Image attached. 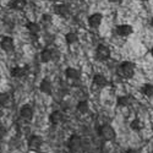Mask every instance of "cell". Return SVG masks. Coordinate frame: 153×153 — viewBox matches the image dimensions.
<instances>
[{
    "label": "cell",
    "instance_id": "obj_1",
    "mask_svg": "<svg viewBox=\"0 0 153 153\" xmlns=\"http://www.w3.org/2000/svg\"><path fill=\"white\" fill-rule=\"evenodd\" d=\"M117 74L121 79H126V80L131 79L135 75V64L131 62V61L121 62L119 65V68H118V70H117Z\"/></svg>",
    "mask_w": 153,
    "mask_h": 153
},
{
    "label": "cell",
    "instance_id": "obj_2",
    "mask_svg": "<svg viewBox=\"0 0 153 153\" xmlns=\"http://www.w3.org/2000/svg\"><path fill=\"white\" fill-rule=\"evenodd\" d=\"M98 136L103 140V141H113L117 136V132L114 130V127L109 124H103L98 127Z\"/></svg>",
    "mask_w": 153,
    "mask_h": 153
},
{
    "label": "cell",
    "instance_id": "obj_3",
    "mask_svg": "<svg viewBox=\"0 0 153 153\" xmlns=\"http://www.w3.org/2000/svg\"><path fill=\"white\" fill-rule=\"evenodd\" d=\"M69 151L71 153H79L83 149V141H82V138L81 136L79 135H71L68 140V143H66Z\"/></svg>",
    "mask_w": 153,
    "mask_h": 153
},
{
    "label": "cell",
    "instance_id": "obj_4",
    "mask_svg": "<svg viewBox=\"0 0 153 153\" xmlns=\"http://www.w3.org/2000/svg\"><path fill=\"white\" fill-rule=\"evenodd\" d=\"M109 58H110V49L104 44H99L96 49V59L98 61H105Z\"/></svg>",
    "mask_w": 153,
    "mask_h": 153
},
{
    "label": "cell",
    "instance_id": "obj_5",
    "mask_svg": "<svg viewBox=\"0 0 153 153\" xmlns=\"http://www.w3.org/2000/svg\"><path fill=\"white\" fill-rule=\"evenodd\" d=\"M43 142H44V140L42 136L39 135H31L30 138H28V148L30 149H33V151H38L42 146H43Z\"/></svg>",
    "mask_w": 153,
    "mask_h": 153
},
{
    "label": "cell",
    "instance_id": "obj_6",
    "mask_svg": "<svg viewBox=\"0 0 153 153\" xmlns=\"http://www.w3.org/2000/svg\"><path fill=\"white\" fill-rule=\"evenodd\" d=\"M59 56L58 52H55V49H50V48H44L41 53V60L43 62H49L50 60H56Z\"/></svg>",
    "mask_w": 153,
    "mask_h": 153
},
{
    "label": "cell",
    "instance_id": "obj_7",
    "mask_svg": "<svg viewBox=\"0 0 153 153\" xmlns=\"http://www.w3.org/2000/svg\"><path fill=\"white\" fill-rule=\"evenodd\" d=\"M33 115H34V111H33V108L28 104H23L20 109V117L25 120V121H31L33 119Z\"/></svg>",
    "mask_w": 153,
    "mask_h": 153
},
{
    "label": "cell",
    "instance_id": "obj_8",
    "mask_svg": "<svg viewBox=\"0 0 153 153\" xmlns=\"http://www.w3.org/2000/svg\"><path fill=\"white\" fill-rule=\"evenodd\" d=\"M0 47L4 52L6 53H12L15 49V43H14V39L11 37H4L1 42H0Z\"/></svg>",
    "mask_w": 153,
    "mask_h": 153
},
{
    "label": "cell",
    "instance_id": "obj_9",
    "mask_svg": "<svg viewBox=\"0 0 153 153\" xmlns=\"http://www.w3.org/2000/svg\"><path fill=\"white\" fill-rule=\"evenodd\" d=\"M64 120H65V117H64L62 111L60 110H54L49 115V121L52 125H60L64 123Z\"/></svg>",
    "mask_w": 153,
    "mask_h": 153
},
{
    "label": "cell",
    "instance_id": "obj_10",
    "mask_svg": "<svg viewBox=\"0 0 153 153\" xmlns=\"http://www.w3.org/2000/svg\"><path fill=\"white\" fill-rule=\"evenodd\" d=\"M102 20H103V16H102V14H99V12H96V14H93V15H91L90 17H88V25H90L92 28H97V27L100 26Z\"/></svg>",
    "mask_w": 153,
    "mask_h": 153
},
{
    "label": "cell",
    "instance_id": "obj_11",
    "mask_svg": "<svg viewBox=\"0 0 153 153\" xmlns=\"http://www.w3.org/2000/svg\"><path fill=\"white\" fill-rule=\"evenodd\" d=\"M108 83H109V82H108V80H107L105 76L100 75V74H97V75L93 76V86H96L97 88H103V87H105Z\"/></svg>",
    "mask_w": 153,
    "mask_h": 153
},
{
    "label": "cell",
    "instance_id": "obj_12",
    "mask_svg": "<svg viewBox=\"0 0 153 153\" xmlns=\"http://www.w3.org/2000/svg\"><path fill=\"white\" fill-rule=\"evenodd\" d=\"M39 91L44 94H52L53 93V85L49 80H42V82L39 83Z\"/></svg>",
    "mask_w": 153,
    "mask_h": 153
},
{
    "label": "cell",
    "instance_id": "obj_13",
    "mask_svg": "<svg viewBox=\"0 0 153 153\" xmlns=\"http://www.w3.org/2000/svg\"><path fill=\"white\" fill-rule=\"evenodd\" d=\"M54 12H55L56 15H59V16L65 17V16H69L70 9H69V6L65 5V4H59V5H55V6H54Z\"/></svg>",
    "mask_w": 153,
    "mask_h": 153
},
{
    "label": "cell",
    "instance_id": "obj_14",
    "mask_svg": "<svg viewBox=\"0 0 153 153\" xmlns=\"http://www.w3.org/2000/svg\"><path fill=\"white\" fill-rule=\"evenodd\" d=\"M132 27L130 26V25H120V26L117 27V33L121 37H127L130 36L132 33Z\"/></svg>",
    "mask_w": 153,
    "mask_h": 153
},
{
    "label": "cell",
    "instance_id": "obj_15",
    "mask_svg": "<svg viewBox=\"0 0 153 153\" xmlns=\"http://www.w3.org/2000/svg\"><path fill=\"white\" fill-rule=\"evenodd\" d=\"M26 74H27V70L22 66H15L11 70V76L14 79H22L26 76Z\"/></svg>",
    "mask_w": 153,
    "mask_h": 153
},
{
    "label": "cell",
    "instance_id": "obj_16",
    "mask_svg": "<svg viewBox=\"0 0 153 153\" xmlns=\"http://www.w3.org/2000/svg\"><path fill=\"white\" fill-rule=\"evenodd\" d=\"M132 97L131 96H120L118 97V100H117V105L118 107H129L132 104Z\"/></svg>",
    "mask_w": 153,
    "mask_h": 153
},
{
    "label": "cell",
    "instance_id": "obj_17",
    "mask_svg": "<svg viewBox=\"0 0 153 153\" xmlns=\"http://www.w3.org/2000/svg\"><path fill=\"white\" fill-rule=\"evenodd\" d=\"M65 76L69 80H79L81 76V72L75 68H68L65 70Z\"/></svg>",
    "mask_w": 153,
    "mask_h": 153
},
{
    "label": "cell",
    "instance_id": "obj_18",
    "mask_svg": "<svg viewBox=\"0 0 153 153\" xmlns=\"http://www.w3.org/2000/svg\"><path fill=\"white\" fill-rule=\"evenodd\" d=\"M26 27L28 30V32L32 34V36H37L38 33L41 32V26L38 25L37 22H28L26 25Z\"/></svg>",
    "mask_w": 153,
    "mask_h": 153
},
{
    "label": "cell",
    "instance_id": "obj_19",
    "mask_svg": "<svg viewBox=\"0 0 153 153\" xmlns=\"http://www.w3.org/2000/svg\"><path fill=\"white\" fill-rule=\"evenodd\" d=\"M76 109L81 114H87L88 110H90V104H88L87 100H81L77 103V105H76Z\"/></svg>",
    "mask_w": 153,
    "mask_h": 153
},
{
    "label": "cell",
    "instance_id": "obj_20",
    "mask_svg": "<svg viewBox=\"0 0 153 153\" xmlns=\"http://www.w3.org/2000/svg\"><path fill=\"white\" fill-rule=\"evenodd\" d=\"M26 5H27L26 0H14V1L11 3V7L16 11H22L25 7H26Z\"/></svg>",
    "mask_w": 153,
    "mask_h": 153
},
{
    "label": "cell",
    "instance_id": "obj_21",
    "mask_svg": "<svg viewBox=\"0 0 153 153\" xmlns=\"http://www.w3.org/2000/svg\"><path fill=\"white\" fill-rule=\"evenodd\" d=\"M141 92L147 97V98H153V85L152 83H145L141 87Z\"/></svg>",
    "mask_w": 153,
    "mask_h": 153
},
{
    "label": "cell",
    "instance_id": "obj_22",
    "mask_svg": "<svg viewBox=\"0 0 153 153\" xmlns=\"http://www.w3.org/2000/svg\"><path fill=\"white\" fill-rule=\"evenodd\" d=\"M65 41H66V43L68 44H75V43H77L79 42V36L76 34V33H74V32H69V33H66V36H65Z\"/></svg>",
    "mask_w": 153,
    "mask_h": 153
},
{
    "label": "cell",
    "instance_id": "obj_23",
    "mask_svg": "<svg viewBox=\"0 0 153 153\" xmlns=\"http://www.w3.org/2000/svg\"><path fill=\"white\" fill-rule=\"evenodd\" d=\"M130 129L134 131H141L142 130V123L140 119H134L130 123Z\"/></svg>",
    "mask_w": 153,
    "mask_h": 153
},
{
    "label": "cell",
    "instance_id": "obj_24",
    "mask_svg": "<svg viewBox=\"0 0 153 153\" xmlns=\"http://www.w3.org/2000/svg\"><path fill=\"white\" fill-rule=\"evenodd\" d=\"M10 100V96L7 93H0V108L5 107Z\"/></svg>",
    "mask_w": 153,
    "mask_h": 153
},
{
    "label": "cell",
    "instance_id": "obj_25",
    "mask_svg": "<svg viewBox=\"0 0 153 153\" xmlns=\"http://www.w3.org/2000/svg\"><path fill=\"white\" fill-rule=\"evenodd\" d=\"M52 16H50L49 14H44L43 16H42V22L44 23V25H50L52 23Z\"/></svg>",
    "mask_w": 153,
    "mask_h": 153
},
{
    "label": "cell",
    "instance_id": "obj_26",
    "mask_svg": "<svg viewBox=\"0 0 153 153\" xmlns=\"http://www.w3.org/2000/svg\"><path fill=\"white\" fill-rule=\"evenodd\" d=\"M7 134V130H6V127L3 126V125H0V140H3Z\"/></svg>",
    "mask_w": 153,
    "mask_h": 153
},
{
    "label": "cell",
    "instance_id": "obj_27",
    "mask_svg": "<svg viewBox=\"0 0 153 153\" xmlns=\"http://www.w3.org/2000/svg\"><path fill=\"white\" fill-rule=\"evenodd\" d=\"M126 153H140V151H137L135 148H129V149L126 151Z\"/></svg>",
    "mask_w": 153,
    "mask_h": 153
},
{
    "label": "cell",
    "instance_id": "obj_28",
    "mask_svg": "<svg viewBox=\"0 0 153 153\" xmlns=\"http://www.w3.org/2000/svg\"><path fill=\"white\" fill-rule=\"evenodd\" d=\"M110 3H121V0H109Z\"/></svg>",
    "mask_w": 153,
    "mask_h": 153
},
{
    "label": "cell",
    "instance_id": "obj_29",
    "mask_svg": "<svg viewBox=\"0 0 153 153\" xmlns=\"http://www.w3.org/2000/svg\"><path fill=\"white\" fill-rule=\"evenodd\" d=\"M151 55H152V56H153V48H152V49H151Z\"/></svg>",
    "mask_w": 153,
    "mask_h": 153
},
{
    "label": "cell",
    "instance_id": "obj_30",
    "mask_svg": "<svg viewBox=\"0 0 153 153\" xmlns=\"http://www.w3.org/2000/svg\"><path fill=\"white\" fill-rule=\"evenodd\" d=\"M151 26H152V27H153V19H152V20H151Z\"/></svg>",
    "mask_w": 153,
    "mask_h": 153
},
{
    "label": "cell",
    "instance_id": "obj_31",
    "mask_svg": "<svg viewBox=\"0 0 153 153\" xmlns=\"http://www.w3.org/2000/svg\"><path fill=\"white\" fill-rule=\"evenodd\" d=\"M142 1H148V0H142Z\"/></svg>",
    "mask_w": 153,
    "mask_h": 153
}]
</instances>
